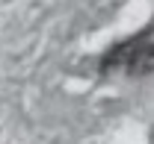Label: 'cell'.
Listing matches in <instances>:
<instances>
[{"label": "cell", "instance_id": "7a4b0ae2", "mask_svg": "<svg viewBox=\"0 0 154 144\" xmlns=\"http://www.w3.org/2000/svg\"><path fill=\"white\" fill-rule=\"evenodd\" d=\"M131 76H145L154 71V41H139V47L134 50L131 62L125 65Z\"/></svg>", "mask_w": 154, "mask_h": 144}, {"label": "cell", "instance_id": "6da1fadb", "mask_svg": "<svg viewBox=\"0 0 154 144\" xmlns=\"http://www.w3.org/2000/svg\"><path fill=\"white\" fill-rule=\"evenodd\" d=\"M148 30H151V27H148ZM148 30H145L142 36H136V38H128V41L116 44V47L110 50V53H104V59H101V73H110V71H116V68H125V65L131 62L134 50L139 47V41H145Z\"/></svg>", "mask_w": 154, "mask_h": 144}]
</instances>
